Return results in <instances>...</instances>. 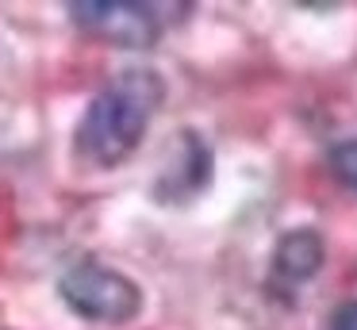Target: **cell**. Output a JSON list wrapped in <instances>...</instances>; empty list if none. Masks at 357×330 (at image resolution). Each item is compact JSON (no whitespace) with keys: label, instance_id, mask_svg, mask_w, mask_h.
I'll return each mask as SVG.
<instances>
[{"label":"cell","instance_id":"obj_1","mask_svg":"<svg viewBox=\"0 0 357 330\" xmlns=\"http://www.w3.org/2000/svg\"><path fill=\"white\" fill-rule=\"evenodd\" d=\"M162 81L150 69H135V73H119L108 89H100L81 115L77 127V150L93 165H119L139 150L142 135H146L150 119H154L158 104H162Z\"/></svg>","mask_w":357,"mask_h":330},{"label":"cell","instance_id":"obj_2","mask_svg":"<svg viewBox=\"0 0 357 330\" xmlns=\"http://www.w3.org/2000/svg\"><path fill=\"white\" fill-rule=\"evenodd\" d=\"M58 292L81 319H93V322H131L142 311L139 284L131 276H123L119 269L96 265V261L73 265L58 280Z\"/></svg>","mask_w":357,"mask_h":330},{"label":"cell","instance_id":"obj_3","mask_svg":"<svg viewBox=\"0 0 357 330\" xmlns=\"http://www.w3.org/2000/svg\"><path fill=\"white\" fill-rule=\"evenodd\" d=\"M73 20L96 38H108L127 50H142L154 46L158 38V15L146 4H131V0H81L73 4Z\"/></svg>","mask_w":357,"mask_h":330},{"label":"cell","instance_id":"obj_4","mask_svg":"<svg viewBox=\"0 0 357 330\" xmlns=\"http://www.w3.org/2000/svg\"><path fill=\"white\" fill-rule=\"evenodd\" d=\"M323 257H326L323 234L311 227H296L288 234H280L277 250H273V273L288 284H303L323 269Z\"/></svg>","mask_w":357,"mask_h":330},{"label":"cell","instance_id":"obj_5","mask_svg":"<svg viewBox=\"0 0 357 330\" xmlns=\"http://www.w3.org/2000/svg\"><path fill=\"white\" fill-rule=\"evenodd\" d=\"M211 181V150L196 130L181 135V153H177V173L158 181V196L165 200H181V196H196L204 192Z\"/></svg>","mask_w":357,"mask_h":330},{"label":"cell","instance_id":"obj_6","mask_svg":"<svg viewBox=\"0 0 357 330\" xmlns=\"http://www.w3.org/2000/svg\"><path fill=\"white\" fill-rule=\"evenodd\" d=\"M326 165H331V173L338 177L346 188L357 192V138H346V142H338L331 153H326Z\"/></svg>","mask_w":357,"mask_h":330},{"label":"cell","instance_id":"obj_7","mask_svg":"<svg viewBox=\"0 0 357 330\" xmlns=\"http://www.w3.org/2000/svg\"><path fill=\"white\" fill-rule=\"evenodd\" d=\"M331 330H357V299L342 303L338 311L331 315Z\"/></svg>","mask_w":357,"mask_h":330}]
</instances>
